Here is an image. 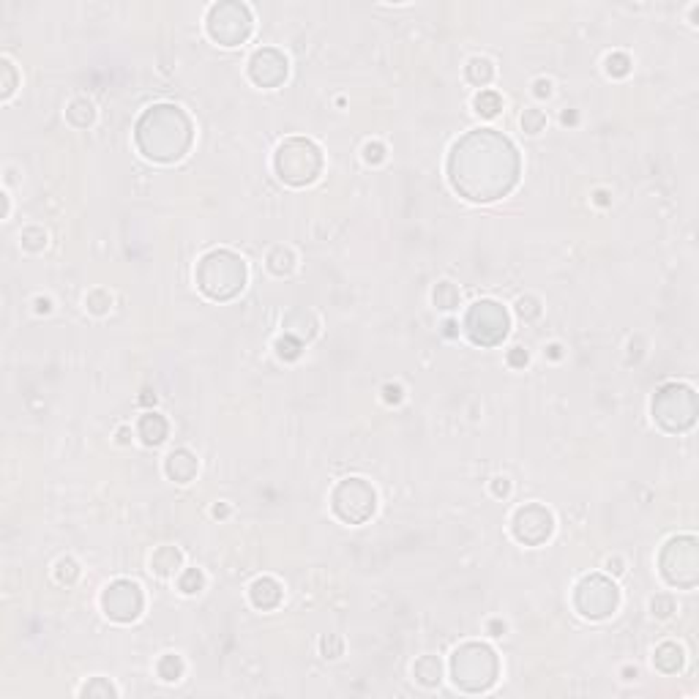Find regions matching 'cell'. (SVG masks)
Masks as SVG:
<instances>
[{
	"label": "cell",
	"mask_w": 699,
	"mask_h": 699,
	"mask_svg": "<svg viewBox=\"0 0 699 699\" xmlns=\"http://www.w3.org/2000/svg\"><path fill=\"white\" fill-rule=\"evenodd\" d=\"M448 175L459 194L473 202H492L511 191L519 175L517 148L497 131L478 129L459 139L448 159Z\"/></svg>",
	"instance_id": "6da1fadb"
},
{
	"label": "cell",
	"mask_w": 699,
	"mask_h": 699,
	"mask_svg": "<svg viewBox=\"0 0 699 699\" xmlns=\"http://www.w3.org/2000/svg\"><path fill=\"white\" fill-rule=\"evenodd\" d=\"M191 142V123L180 112V107L159 104L150 107L137 123V145L148 159L175 162L186 153Z\"/></svg>",
	"instance_id": "7a4b0ae2"
},
{
	"label": "cell",
	"mask_w": 699,
	"mask_h": 699,
	"mask_svg": "<svg viewBox=\"0 0 699 699\" xmlns=\"http://www.w3.org/2000/svg\"><path fill=\"white\" fill-rule=\"evenodd\" d=\"M243 282H246L243 260L232 252H224V249L205 254L197 268V284L214 301H227V298L238 295L243 290Z\"/></svg>",
	"instance_id": "3957f363"
},
{
	"label": "cell",
	"mask_w": 699,
	"mask_h": 699,
	"mask_svg": "<svg viewBox=\"0 0 699 699\" xmlns=\"http://www.w3.org/2000/svg\"><path fill=\"white\" fill-rule=\"evenodd\" d=\"M320 170H322V156H320V148L311 139L293 137V139L279 145L276 173H279L282 180H287L293 186H306L320 175Z\"/></svg>",
	"instance_id": "277c9868"
},
{
	"label": "cell",
	"mask_w": 699,
	"mask_h": 699,
	"mask_svg": "<svg viewBox=\"0 0 699 699\" xmlns=\"http://www.w3.org/2000/svg\"><path fill=\"white\" fill-rule=\"evenodd\" d=\"M451 669H454L456 686H462L467 691H483V689H489L494 683L497 658H494L492 648L478 645V642H470V645H462L454 653Z\"/></svg>",
	"instance_id": "5b68a950"
},
{
	"label": "cell",
	"mask_w": 699,
	"mask_h": 699,
	"mask_svg": "<svg viewBox=\"0 0 699 699\" xmlns=\"http://www.w3.org/2000/svg\"><path fill=\"white\" fill-rule=\"evenodd\" d=\"M694 413H697V402H694V391L686 386H664L655 393L653 399V415L655 421L669 429H686L694 424Z\"/></svg>",
	"instance_id": "8992f818"
},
{
	"label": "cell",
	"mask_w": 699,
	"mask_h": 699,
	"mask_svg": "<svg viewBox=\"0 0 699 699\" xmlns=\"http://www.w3.org/2000/svg\"><path fill=\"white\" fill-rule=\"evenodd\" d=\"M465 328L470 334V339L476 345H483V347H492V345H500L508 334V314L506 309L494 301H478L467 311V320H465Z\"/></svg>",
	"instance_id": "52a82bcc"
},
{
	"label": "cell",
	"mask_w": 699,
	"mask_h": 699,
	"mask_svg": "<svg viewBox=\"0 0 699 699\" xmlns=\"http://www.w3.org/2000/svg\"><path fill=\"white\" fill-rule=\"evenodd\" d=\"M208 33L224 46H235L252 33V14L241 3H218L208 14Z\"/></svg>",
	"instance_id": "ba28073f"
},
{
	"label": "cell",
	"mask_w": 699,
	"mask_h": 699,
	"mask_svg": "<svg viewBox=\"0 0 699 699\" xmlns=\"http://www.w3.org/2000/svg\"><path fill=\"white\" fill-rule=\"evenodd\" d=\"M661 571L669 585L691 587L697 582V541L691 535L672 538L661 555Z\"/></svg>",
	"instance_id": "9c48e42d"
},
{
	"label": "cell",
	"mask_w": 699,
	"mask_h": 699,
	"mask_svg": "<svg viewBox=\"0 0 699 699\" xmlns=\"http://www.w3.org/2000/svg\"><path fill=\"white\" fill-rule=\"evenodd\" d=\"M334 511L350 524L366 522L374 514V489L361 478L342 481L334 492Z\"/></svg>",
	"instance_id": "30bf717a"
},
{
	"label": "cell",
	"mask_w": 699,
	"mask_h": 699,
	"mask_svg": "<svg viewBox=\"0 0 699 699\" xmlns=\"http://www.w3.org/2000/svg\"><path fill=\"white\" fill-rule=\"evenodd\" d=\"M617 607V587L604 576H587L576 587V610L585 617H607Z\"/></svg>",
	"instance_id": "8fae6325"
},
{
	"label": "cell",
	"mask_w": 699,
	"mask_h": 699,
	"mask_svg": "<svg viewBox=\"0 0 699 699\" xmlns=\"http://www.w3.org/2000/svg\"><path fill=\"white\" fill-rule=\"evenodd\" d=\"M101 607L104 612L118 620V623H131L137 620V614L142 612V590L129 582V579H118L112 582L107 590H104V598H101Z\"/></svg>",
	"instance_id": "7c38bea8"
},
{
	"label": "cell",
	"mask_w": 699,
	"mask_h": 699,
	"mask_svg": "<svg viewBox=\"0 0 699 699\" xmlns=\"http://www.w3.org/2000/svg\"><path fill=\"white\" fill-rule=\"evenodd\" d=\"M514 535L530 546L544 544L552 535V514L541 506H524L514 517Z\"/></svg>",
	"instance_id": "4fadbf2b"
},
{
	"label": "cell",
	"mask_w": 699,
	"mask_h": 699,
	"mask_svg": "<svg viewBox=\"0 0 699 699\" xmlns=\"http://www.w3.org/2000/svg\"><path fill=\"white\" fill-rule=\"evenodd\" d=\"M249 74H252V80H254L257 85L276 87L284 77H287V60H284L276 49H260V52H254V58H252Z\"/></svg>",
	"instance_id": "5bb4252c"
},
{
	"label": "cell",
	"mask_w": 699,
	"mask_h": 699,
	"mask_svg": "<svg viewBox=\"0 0 699 699\" xmlns=\"http://www.w3.org/2000/svg\"><path fill=\"white\" fill-rule=\"evenodd\" d=\"M197 473V459L189 451H173L167 456V476L178 483H189Z\"/></svg>",
	"instance_id": "9a60e30c"
},
{
	"label": "cell",
	"mask_w": 699,
	"mask_h": 699,
	"mask_svg": "<svg viewBox=\"0 0 699 699\" xmlns=\"http://www.w3.org/2000/svg\"><path fill=\"white\" fill-rule=\"evenodd\" d=\"M252 601H254V607H260V610H273V607L282 601V587H279V582L270 579V576L257 579V582L252 585Z\"/></svg>",
	"instance_id": "2e32d148"
},
{
	"label": "cell",
	"mask_w": 699,
	"mask_h": 699,
	"mask_svg": "<svg viewBox=\"0 0 699 699\" xmlns=\"http://www.w3.org/2000/svg\"><path fill=\"white\" fill-rule=\"evenodd\" d=\"M139 437L145 440V445H159L164 437H167V421L156 413H148L142 415L139 421Z\"/></svg>",
	"instance_id": "e0dca14e"
},
{
	"label": "cell",
	"mask_w": 699,
	"mask_h": 699,
	"mask_svg": "<svg viewBox=\"0 0 699 699\" xmlns=\"http://www.w3.org/2000/svg\"><path fill=\"white\" fill-rule=\"evenodd\" d=\"M655 664H658V669H664V672H678L680 664H683V650H680L678 645L666 642V645H661V648L655 650Z\"/></svg>",
	"instance_id": "ac0fdd59"
},
{
	"label": "cell",
	"mask_w": 699,
	"mask_h": 699,
	"mask_svg": "<svg viewBox=\"0 0 699 699\" xmlns=\"http://www.w3.org/2000/svg\"><path fill=\"white\" fill-rule=\"evenodd\" d=\"M180 566V552L175 546H162L156 555H153V571L162 573V576H170L175 573Z\"/></svg>",
	"instance_id": "d6986e66"
},
{
	"label": "cell",
	"mask_w": 699,
	"mask_h": 699,
	"mask_svg": "<svg viewBox=\"0 0 699 699\" xmlns=\"http://www.w3.org/2000/svg\"><path fill=\"white\" fill-rule=\"evenodd\" d=\"M66 118L77 126V129H85L93 123V104L87 101V98H77V101H71L69 104V110H66Z\"/></svg>",
	"instance_id": "ffe728a7"
},
{
	"label": "cell",
	"mask_w": 699,
	"mask_h": 699,
	"mask_svg": "<svg viewBox=\"0 0 699 699\" xmlns=\"http://www.w3.org/2000/svg\"><path fill=\"white\" fill-rule=\"evenodd\" d=\"M415 678L424 686H437L440 683V661H437L435 655H424L415 664Z\"/></svg>",
	"instance_id": "44dd1931"
},
{
	"label": "cell",
	"mask_w": 699,
	"mask_h": 699,
	"mask_svg": "<svg viewBox=\"0 0 699 699\" xmlns=\"http://www.w3.org/2000/svg\"><path fill=\"white\" fill-rule=\"evenodd\" d=\"M473 107H476V112L483 115V118H494V115L503 110V98H500L494 90H481L478 96H476V101H473Z\"/></svg>",
	"instance_id": "7402d4cb"
},
{
	"label": "cell",
	"mask_w": 699,
	"mask_h": 699,
	"mask_svg": "<svg viewBox=\"0 0 699 699\" xmlns=\"http://www.w3.org/2000/svg\"><path fill=\"white\" fill-rule=\"evenodd\" d=\"M492 77H494V69H492V63L486 60V58H473L470 60V66H467V80L473 83V85H489L492 83Z\"/></svg>",
	"instance_id": "603a6c76"
},
{
	"label": "cell",
	"mask_w": 699,
	"mask_h": 699,
	"mask_svg": "<svg viewBox=\"0 0 699 699\" xmlns=\"http://www.w3.org/2000/svg\"><path fill=\"white\" fill-rule=\"evenodd\" d=\"M293 265H295V257H293V252H290V249H284V246H276V249L268 254V268H270L276 276L290 273V270H293Z\"/></svg>",
	"instance_id": "cb8c5ba5"
},
{
	"label": "cell",
	"mask_w": 699,
	"mask_h": 699,
	"mask_svg": "<svg viewBox=\"0 0 699 699\" xmlns=\"http://www.w3.org/2000/svg\"><path fill=\"white\" fill-rule=\"evenodd\" d=\"M435 306L437 309H456L459 306V290L451 282H440L435 287Z\"/></svg>",
	"instance_id": "d4e9b609"
},
{
	"label": "cell",
	"mask_w": 699,
	"mask_h": 699,
	"mask_svg": "<svg viewBox=\"0 0 699 699\" xmlns=\"http://www.w3.org/2000/svg\"><path fill=\"white\" fill-rule=\"evenodd\" d=\"M159 675H162V680L173 683V680H178V678L183 675V661H180L178 655H164V658L159 661Z\"/></svg>",
	"instance_id": "484cf974"
},
{
	"label": "cell",
	"mask_w": 699,
	"mask_h": 699,
	"mask_svg": "<svg viewBox=\"0 0 699 699\" xmlns=\"http://www.w3.org/2000/svg\"><path fill=\"white\" fill-rule=\"evenodd\" d=\"M22 246L28 252H42L44 246H46V232H44L42 227H28L22 232Z\"/></svg>",
	"instance_id": "4316f807"
},
{
	"label": "cell",
	"mask_w": 699,
	"mask_h": 699,
	"mask_svg": "<svg viewBox=\"0 0 699 699\" xmlns=\"http://www.w3.org/2000/svg\"><path fill=\"white\" fill-rule=\"evenodd\" d=\"M276 352H279V358H284V361H295V358L301 355V339L284 334V339L276 342Z\"/></svg>",
	"instance_id": "83f0119b"
},
{
	"label": "cell",
	"mask_w": 699,
	"mask_h": 699,
	"mask_svg": "<svg viewBox=\"0 0 699 699\" xmlns=\"http://www.w3.org/2000/svg\"><path fill=\"white\" fill-rule=\"evenodd\" d=\"M85 304L93 314H104V311H110V306H112V295H110L107 290H93L85 298Z\"/></svg>",
	"instance_id": "f1b7e54d"
},
{
	"label": "cell",
	"mask_w": 699,
	"mask_h": 699,
	"mask_svg": "<svg viewBox=\"0 0 699 699\" xmlns=\"http://www.w3.org/2000/svg\"><path fill=\"white\" fill-rule=\"evenodd\" d=\"M178 585H180V590H183V593H189V596H191V593H200V590H202L205 576H202L197 568H189V571L180 576V582H178Z\"/></svg>",
	"instance_id": "f546056e"
},
{
	"label": "cell",
	"mask_w": 699,
	"mask_h": 699,
	"mask_svg": "<svg viewBox=\"0 0 699 699\" xmlns=\"http://www.w3.org/2000/svg\"><path fill=\"white\" fill-rule=\"evenodd\" d=\"M522 126L527 134H538V131H544V126H546V115H544L541 110H524Z\"/></svg>",
	"instance_id": "4dcf8cb0"
},
{
	"label": "cell",
	"mask_w": 699,
	"mask_h": 699,
	"mask_svg": "<svg viewBox=\"0 0 699 699\" xmlns=\"http://www.w3.org/2000/svg\"><path fill=\"white\" fill-rule=\"evenodd\" d=\"M628 69H631V60H628V55H623V52H614L607 58V71H610L612 77H625L628 74Z\"/></svg>",
	"instance_id": "1f68e13d"
},
{
	"label": "cell",
	"mask_w": 699,
	"mask_h": 699,
	"mask_svg": "<svg viewBox=\"0 0 699 699\" xmlns=\"http://www.w3.org/2000/svg\"><path fill=\"white\" fill-rule=\"evenodd\" d=\"M77 573H80V568L77 563L71 560V558H63L58 568H55V576H58V582H63V585H71L74 579H77Z\"/></svg>",
	"instance_id": "d6a6232c"
},
{
	"label": "cell",
	"mask_w": 699,
	"mask_h": 699,
	"mask_svg": "<svg viewBox=\"0 0 699 699\" xmlns=\"http://www.w3.org/2000/svg\"><path fill=\"white\" fill-rule=\"evenodd\" d=\"M517 311H519V317H524V320H533V317H538V314H541V306H538L535 298H519Z\"/></svg>",
	"instance_id": "836d02e7"
},
{
	"label": "cell",
	"mask_w": 699,
	"mask_h": 699,
	"mask_svg": "<svg viewBox=\"0 0 699 699\" xmlns=\"http://www.w3.org/2000/svg\"><path fill=\"white\" fill-rule=\"evenodd\" d=\"M363 159H366L369 164H380V162L386 159V148H383L380 142H369V145L363 148Z\"/></svg>",
	"instance_id": "e575fe53"
},
{
	"label": "cell",
	"mask_w": 699,
	"mask_h": 699,
	"mask_svg": "<svg viewBox=\"0 0 699 699\" xmlns=\"http://www.w3.org/2000/svg\"><path fill=\"white\" fill-rule=\"evenodd\" d=\"M83 694H85V697H93V694H104V697H112V694H115V689H112L110 683H104L101 678H96V680H93L90 686H85V689H83Z\"/></svg>",
	"instance_id": "d590c367"
},
{
	"label": "cell",
	"mask_w": 699,
	"mask_h": 699,
	"mask_svg": "<svg viewBox=\"0 0 699 699\" xmlns=\"http://www.w3.org/2000/svg\"><path fill=\"white\" fill-rule=\"evenodd\" d=\"M650 607H653V614H658V617H666V614H672V612H675V601H672L669 596H655Z\"/></svg>",
	"instance_id": "8d00e7d4"
},
{
	"label": "cell",
	"mask_w": 699,
	"mask_h": 699,
	"mask_svg": "<svg viewBox=\"0 0 699 699\" xmlns=\"http://www.w3.org/2000/svg\"><path fill=\"white\" fill-rule=\"evenodd\" d=\"M322 653H325V658H336L342 653V639H336V637H331V642L322 639Z\"/></svg>",
	"instance_id": "74e56055"
},
{
	"label": "cell",
	"mask_w": 699,
	"mask_h": 699,
	"mask_svg": "<svg viewBox=\"0 0 699 699\" xmlns=\"http://www.w3.org/2000/svg\"><path fill=\"white\" fill-rule=\"evenodd\" d=\"M508 363H511V366H517V369L524 366V363H527V352H524L522 347H514L511 352H508Z\"/></svg>",
	"instance_id": "f35d334b"
},
{
	"label": "cell",
	"mask_w": 699,
	"mask_h": 699,
	"mask_svg": "<svg viewBox=\"0 0 699 699\" xmlns=\"http://www.w3.org/2000/svg\"><path fill=\"white\" fill-rule=\"evenodd\" d=\"M3 71H6V93L3 96H11V90H14V66H11V60H3Z\"/></svg>",
	"instance_id": "ab89813d"
},
{
	"label": "cell",
	"mask_w": 699,
	"mask_h": 699,
	"mask_svg": "<svg viewBox=\"0 0 699 699\" xmlns=\"http://www.w3.org/2000/svg\"><path fill=\"white\" fill-rule=\"evenodd\" d=\"M535 96H538V98L552 96V83H549V80H535Z\"/></svg>",
	"instance_id": "60d3db41"
},
{
	"label": "cell",
	"mask_w": 699,
	"mask_h": 699,
	"mask_svg": "<svg viewBox=\"0 0 699 699\" xmlns=\"http://www.w3.org/2000/svg\"><path fill=\"white\" fill-rule=\"evenodd\" d=\"M383 393H386V402H393V404L402 402V388H399V386H386Z\"/></svg>",
	"instance_id": "b9f144b4"
},
{
	"label": "cell",
	"mask_w": 699,
	"mask_h": 699,
	"mask_svg": "<svg viewBox=\"0 0 699 699\" xmlns=\"http://www.w3.org/2000/svg\"><path fill=\"white\" fill-rule=\"evenodd\" d=\"M508 489H511V483H508V481L494 478V494H497V497H506V494H508Z\"/></svg>",
	"instance_id": "7bdbcfd3"
},
{
	"label": "cell",
	"mask_w": 699,
	"mask_h": 699,
	"mask_svg": "<svg viewBox=\"0 0 699 699\" xmlns=\"http://www.w3.org/2000/svg\"><path fill=\"white\" fill-rule=\"evenodd\" d=\"M489 631H492V637H500V631H506V625L494 620V623H489Z\"/></svg>",
	"instance_id": "ee69618b"
},
{
	"label": "cell",
	"mask_w": 699,
	"mask_h": 699,
	"mask_svg": "<svg viewBox=\"0 0 699 699\" xmlns=\"http://www.w3.org/2000/svg\"><path fill=\"white\" fill-rule=\"evenodd\" d=\"M36 311H49V301H46V298H39V301H36Z\"/></svg>",
	"instance_id": "f6af8a7d"
},
{
	"label": "cell",
	"mask_w": 699,
	"mask_h": 699,
	"mask_svg": "<svg viewBox=\"0 0 699 699\" xmlns=\"http://www.w3.org/2000/svg\"><path fill=\"white\" fill-rule=\"evenodd\" d=\"M445 334L454 336V334H456V322H445Z\"/></svg>",
	"instance_id": "bcb514c9"
},
{
	"label": "cell",
	"mask_w": 699,
	"mask_h": 699,
	"mask_svg": "<svg viewBox=\"0 0 699 699\" xmlns=\"http://www.w3.org/2000/svg\"><path fill=\"white\" fill-rule=\"evenodd\" d=\"M214 517H227V506H216V508H214Z\"/></svg>",
	"instance_id": "7dc6e473"
},
{
	"label": "cell",
	"mask_w": 699,
	"mask_h": 699,
	"mask_svg": "<svg viewBox=\"0 0 699 699\" xmlns=\"http://www.w3.org/2000/svg\"><path fill=\"white\" fill-rule=\"evenodd\" d=\"M118 440H121V442H129V429H121V432H118Z\"/></svg>",
	"instance_id": "c3c4849f"
}]
</instances>
